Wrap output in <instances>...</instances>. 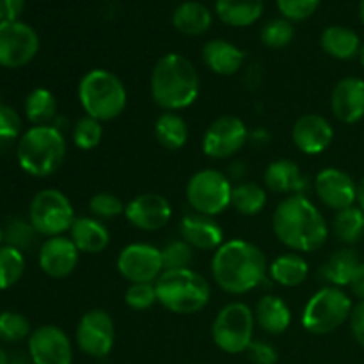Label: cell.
Wrapping results in <instances>:
<instances>
[{
  "label": "cell",
  "mask_w": 364,
  "mask_h": 364,
  "mask_svg": "<svg viewBox=\"0 0 364 364\" xmlns=\"http://www.w3.org/2000/svg\"><path fill=\"white\" fill-rule=\"evenodd\" d=\"M156 302L155 283H130L124 291V304L134 311H148Z\"/></svg>",
  "instance_id": "obj_41"
},
{
  "label": "cell",
  "mask_w": 364,
  "mask_h": 364,
  "mask_svg": "<svg viewBox=\"0 0 364 364\" xmlns=\"http://www.w3.org/2000/svg\"><path fill=\"white\" fill-rule=\"evenodd\" d=\"M171 21H173V27L180 34L196 38V36L206 34L212 28L213 14L205 4L196 2V0H187V2H181L173 11Z\"/></svg>",
  "instance_id": "obj_27"
},
{
  "label": "cell",
  "mask_w": 364,
  "mask_h": 364,
  "mask_svg": "<svg viewBox=\"0 0 364 364\" xmlns=\"http://www.w3.org/2000/svg\"><path fill=\"white\" fill-rule=\"evenodd\" d=\"M75 208L70 198L57 188H43L28 205V223L43 237H60L75 223Z\"/></svg>",
  "instance_id": "obj_10"
},
{
  "label": "cell",
  "mask_w": 364,
  "mask_h": 364,
  "mask_svg": "<svg viewBox=\"0 0 364 364\" xmlns=\"http://www.w3.org/2000/svg\"><path fill=\"white\" fill-rule=\"evenodd\" d=\"M25 256L18 249L11 245L0 247V291L9 290L14 284L20 283L25 274Z\"/></svg>",
  "instance_id": "obj_35"
},
{
  "label": "cell",
  "mask_w": 364,
  "mask_h": 364,
  "mask_svg": "<svg viewBox=\"0 0 364 364\" xmlns=\"http://www.w3.org/2000/svg\"><path fill=\"white\" fill-rule=\"evenodd\" d=\"M36 235H38V231L28 223V219L25 220L20 219V217L9 220L7 226L4 228V242H6V245H11V247L18 249L21 252L34 244Z\"/></svg>",
  "instance_id": "obj_39"
},
{
  "label": "cell",
  "mask_w": 364,
  "mask_h": 364,
  "mask_svg": "<svg viewBox=\"0 0 364 364\" xmlns=\"http://www.w3.org/2000/svg\"><path fill=\"white\" fill-rule=\"evenodd\" d=\"M159 304L174 315H194L208 306L212 288L208 279L192 269L164 270L155 281Z\"/></svg>",
  "instance_id": "obj_6"
},
{
  "label": "cell",
  "mask_w": 364,
  "mask_h": 364,
  "mask_svg": "<svg viewBox=\"0 0 364 364\" xmlns=\"http://www.w3.org/2000/svg\"><path fill=\"white\" fill-rule=\"evenodd\" d=\"M359 20H361V23L364 25V0L359 2Z\"/></svg>",
  "instance_id": "obj_51"
},
{
  "label": "cell",
  "mask_w": 364,
  "mask_h": 364,
  "mask_svg": "<svg viewBox=\"0 0 364 364\" xmlns=\"http://www.w3.org/2000/svg\"><path fill=\"white\" fill-rule=\"evenodd\" d=\"M295 38V27L290 20L287 18H274V20L267 21L259 32V39L267 48L279 50L290 45Z\"/></svg>",
  "instance_id": "obj_36"
},
{
  "label": "cell",
  "mask_w": 364,
  "mask_h": 364,
  "mask_svg": "<svg viewBox=\"0 0 364 364\" xmlns=\"http://www.w3.org/2000/svg\"><path fill=\"white\" fill-rule=\"evenodd\" d=\"M358 206L364 212V178L358 183Z\"/></svg>",
  "instance_id": "obj_49"
},
{
  "label": "cell",
  "mask_w": 364,
  "mask_h": 364,
  "mask_svg": "<svg viewBox=\"0 0 364 364\" xmlns=\"http://www.w3.org/2000/svg\"><path fill=\"white\" fill-rule=\"evenodd\" d=\"M249 130L237 116H220L203 134L201 149L208 159L226 160L240 153L247 144Z\"/></svg>",
  "instance_id": "obj_13"
},
{
  "label": "cell",
  "mask_w": 364,
  "mask_h": 364,
  "mask_svg": "<svg viewBox=\"0 0 364 364\" xmlns=\"http://www.w3.org/2000/svg\"><path fill=\"white\" fill-rule=\"evenodd\" d=\"M9 364H32V361H25V359H14V361Z\"/></svg>",
  "instance_id": "obj_54"
},
{
  "label": "cell",
  "mask_w": 364,
  "mask_h": 364,
  "mask_svg": "<svg viewBox=\"0 0 364 364\" xmlns=\"http://www.w3.org/2000/svg\"><path fill=\"white\" fill-rule=\"evenodd\" d=\"M269 203L265 187L255 183V181H242V183L233 185L231 192V208L237 210L240 215L255 217L265 210Z\"/></svg>",
  "instance_id": "obj_32"
},
{
  "label": "cell",
  "mask_w": 364,
  "mask_h": 364,
  "mask_svg": "<svg viewBox=\"0 0 364 364\" xmlns=\"http://www.w3.org/2000/svg\"><path fill=\"white\" fill-rule=\"evenodd\" d=\"M117 272L128 283H155L164 272L162 251L151 244H130L117 255Z\"/></svg>",
  "instance_id": "obj_14"
},
{
  "label": "cell",
  "mask_w": 364,
  "mask_h": 364,
  "mask_svg": "<svg viewBox=\"0 0 364 364\" xmlns=\"http://www.w3.org/2000/svg\"><path fill=\"white\" fill-rule=\"evenodd\" d=\"M23 110L32 127L50 124L57 116V98L50 89L36 87L27 95Z\"/></svg>",
  "instance_id": "obj_33"
},
{
  "label": "cell",
  "mask_w": 364,
  "mask_h": 364,
  "mask_svg": "<svg viewBox=\"0 0 364 364\" xmlns=\"http://www.w3.org/2000/svg\"><path fill=\"white\" fill-rule=\"evenodd\" d=\"M6 7V20H20L25 9V0H2Z\"/></svg>",
  "instance_id": "obj_48"
},
{
  "label": "cell",
  "mask_w": 364,
  "mask_h": 364,
  "mask_svg": "<svg viewBox=\"0 0 364 364\" xmlns=\"http://www.w3.org/2000/svg\"><path fill=\"white\" fill-rule=\"evenodd\" d=\"M322 0H276L281 16L290 20L291 23L306 21L318 11Z\"/></svg>",
  "instance_id": "obj_43"
},
{
  "label": "cell",
  "mask_w": 364,
  "mask_h": 364,
  "mask_svg": "<svg viewBox=\"0 0 364 364\" xmlns=\"http://www.w3.org/2000/svg\"><path fill=\"white\" fill-rule=\"evenodd\" d=\"M103 139V123L92 119V117L84 116L75 123L71 130V141L82 151H91L98 148Z\"/></svg>",
  "instance_id": "obj_38"
},
{
  "label": "cell",
  "mask_w": 364,
  "mask_h": 364,
  "mask_svg": "<svg viewBox=\"0 0 364 364\" xmlns=\"http://www.w3.org/2000/svg\"><path fill=\"white\" fill-rule=\"evenodd\" d=\"M27 347L32 364H73V345L70 336L52 323L32 331Z\"/></svg>",
  "instance_id": "obj_15"
},
{
  "label": "cell",
  "mask_w": 364,
  "mask_h": 364,
  "mask_svg": "<svg viewBox=\"0 0 364 364\" xmlns=\"http://www.w3.org/2000/svg\"><path fill=\"white\" fill-rule=\"evenodd\" d=\"M39 52V36L21 20L0 21V66L20 70L34 60Z\"/></svg>",
  "instance_id": "obj_12"
},
{
  "label": "cell",
  "mask_w": 364,
  "mask_h": 364,
  "mask_svg": "<svg viewBox=\"0 0 364 364\" xmlns=\"http://www.w3.org/2000/svg\"><path fill=\"white\" fill-rule=\"evenodd\" d=\"M2 242H4V230L0 228V247H2Z\"/></svg>",
  "instance_id": "obj_55"
},
{
  "label": "cell",
  "mask_w": 364,
  "mask_h": 364,
  "mask_svg": "<svg viewBox=\"0 0 364 364\" xmlns=\"http://www.w3.org/2000/svg\"><path fill=\"white\" fill-rule=\"evenodd\" d=\"M359 259L358 252L352 247H343L333 252L322 267V277L329 283V287L345 288L350 284L355 270H358Z\"/></svg>",
  "instance_id": "obj_30"
},
{
  "label": "cell",
  "mask_w": 364,
  "mask_h": 364,
  "mask_svg": "<svg viewBox=\"0 0 364 364\" xmlns=\"http://www.w3.org/2000/svg\"><path fill=\"white\" fill-rule=\"evenodd\" d=\"M252 311H255L256 326L272 336L287 333L288 327L291 326L290 306L277 295L269 294L259 297Z\"/></svg>",
  "instance_id": "obj_25"
},
{
  "label": "cell",
  "mask_w": 364,
  "mask_h": 364,
  "mask_svg": "<svg viewBox=\"0 0 364 364\" xmlns=\"http://www.w3.org/2000/svg\"><path fill=\"white\" fill-rule=\"evenodd\" d=\"M80 259V251L70 237H50L39 247L38 263L43 274L52 279H64L75 272Z\"/></svg>",
  "instance_id": "obj_18"
},
{
  "label": "cell",
  "mask_w": 364,
  "mask_h": 364,
  "mask_svg": "<svg viewBox=\"0 0 364 364\" xmlns=\"http://www.w3.org/2000/svg\"><path fill=\"white\" fill-rule=\"evenodd\" d=\"M348 288H350L352 295H354L358 301H364V262L359 263L358 270H355Z\"/></svg>",
  "instance_id": "obj_47"
},
{
  "label": "cell",
  "mask_w": 364,
  "mask_h": 364,
  "mask_svg": "<svg viewBox=\"0 0 364 364\" xmlns=\"http://www.w3.org/2000/svg\"><path fill=\"white\" fill-rule=\"evenodd\" d=\"M263 183L269 191L287 196L304 194V191L308 188V180L302 174L299 164L288 159L270 162L263 173Z\"/></svg>",
  "instance_id": "obj_23"
},
{
  "label": "cell",
  "mask_w": 364,
  "mask_h": 364,
  "mask_svg": "<svg viewBox=\"0 0 364 364\" xmlns=\"http://www.w3.org/2000/svg\"><path fill=\"white\" fill-rule=\"evenodd\" d=\"M201 78L198 68L183 53L169 52L155 63L149 77V92L166 112H180L198 100Z\"/></svg>",
  "instance_id": "obj_3"
},
{
  "label": "cell",
  "mask_w": 364,
  "mask_h": 364,
  "mask_svg": "<svg viewBox=\"0 0 364 364\" xmlns=\"http://www.w3.org/2000/svg\"><path fill=\"white\" fill-rule=\"evenodd\" d=\"M77 96L85 116L100 123L117 119L128 105L123 80L105 68L89 70L78 82Z\"/></svg>",
  "instance_id": "obj_5"
},
{
  "label": "cell",
  "mask_w": 364,
  "mask_h": 364,
  "mask_svg": "<svg viewBox=\"0 0 364 364\" xmlns=\"http://www.w3.org/2000/svg\"><path fill=\"white\" fill-rule=\"evenodd\" d=\"M124 217L128 223L141 231H159L169 224L173 206L169 199L156 192H144L127 203Z\"/></svg>",
  "instance_id": "obj_17"
},
{
  "label": "cell",
  "mask_w": 364,
  "mask_h": 364,
  "mask_svg": "<svg viewBox=\"0 0 364 364\" xmlns=\"http://www.w3.org/2000/svg\"><path fill=\"white\" fill-rule=\"evenodd\" d=\"M75 341L78 350L89 358H107L116 343V326L112 315L100 308L85 311L75 329Z\"/></svg>",
  "instance_id": "obj_11"
},
{
  "label": "cell",
  "mask_w": 364,
  "mask_h": 364,
  "mask_svg": "<svg viewBox=\"0 0 364 364\" xmlns=\"http://www.w3.org/2000/svg\"><path fill=\"white\" fill-rule=\"evenodd\" d=\"M320 46L333 59L350 60L359 57L363 43L354 28L345 25H329L320 34Z\"/></svg>",
  "instance_id": "obj_26"
},
{
  "label": "cell",
  "mask_w": 364,
  "mask_h": 364,
  "mask_svg": "<svg viewBox=\"0 0 364 364\" xmlns=\"http://www.w3.org/2000/svg\"><path fill=\"white\" fill-rule=\"evenodd\" d=\"M247 355L252 364H277L279 352L272 343L263 340H255L247 348Z\"/></svg>",
  "instance_id": "obj_45"
},
{
  "label": "cell",
  "mask_w": 364,
  "mask_h": 364,
  "mask_svg": "<svg viewBox=\"0 0 364 364\" xmlns=\"http://www.w3.org/2000/svg\"><path fill=\"white\" fill-rule=\"evenodd\" d=\"M354 302L343 288L323 287L306 302L301 323L308 333L323 336L340 329L350 318Z\"/></svg>",
  "instance_id": "obj_7"
},
{
  "label": "cell",
  "mask_w": 364,
  "mask_h": 364,
  "mask_svg": "<svg viewBox=\"0 0 364 364\" xmlns=\"http://www.w3.org/2000/svg\"><path fill=\"white\" fill-rule=\"evenodd\" d=\"M32 334L31 322L16 311L0 313V343H20Z\"/></svg>",
  "instance_id": "obj_37"
},
{
  "label": "cell",
  "mask_w": 364,
  "mask_h": 364,
  "mask_svg": "<svg viewBox=\"0 0 364 364\" xmlns=\"http://www.w3.org/2000/svg\"><path fill=\"white\" fill-rule=\"evenodd\" d=\"M153 134L162 148L176 151L188 142V124L178 112H162L155 119Z\"/></svg>",
  "instance_id": "obj_31"
},
{
  "label": "cell",
  "mask_w": 364,
  "mask_h": 364,
  "mask_svg": "<svg viewBox=\"0 0 364 364\" xmlns=\"http://www.w3.org/2000/svg\"><path fill=\"white\" fill-rule=\"evenodd\" d=\"M263 0H215L217 18L230 27H251L263 16Z\"/></svg>",
  "instance_id": "obj_28"
},
{
  "label": "cell",
  "mask_w": 364,
  "mask_h": 364,
  "mask_svg": "<svg viewBox=\"0 0 364 364\" xmlns=\"http://www.w3.org/2000/svg\"><path fill=\"white\" fill-rule=\"evenodd\" d=\"M277 240L294 252H315L329 238V224L318 206L304 194L287 196L272 213Z\"/></svg>",
  "instance_id": "obj_1"
},
{
  "label": "cell",
  "mask_w": 364,
  "mask_h": 364,
  "mask_svg": "<svg viewBox=\"0 0 364 364\" xmlns=\"http://www.w3.org/2000/svg\"><path fill=\"white\" fill-rule=\"evenodd\" d=\"M68 144L60 128L53 124L31 127L21 134L16 146V160L21 169L34 178H48L66 160Z\"/></svg>",
  "instance_id": "obj_4"
},
{
  "label": "cell",
  "mask_w": 364,
  "mask_h": 364,
  "mask_svg": "<svg viewBox=\"0 0 364 364\" xmlns=\"http://www.w3.org/2000/svg\"><path fill=\"white\" fill-rule=\"evenodd\" d=\"M269 274L267 256L244 238L226 240L212 258V277L230 295H244L258 288Z\"/></svg>",
  "instance_id": "obj_2"
},
{
  "label": "cell",
  "mask_w": 364,
  "mask_h": 364,
  "mask_svg": "<svg viewBox=\"0 0 364 364\" xmlns=\"http://www.w3.org/2000/svg\"><path fill=\"white\" fill-rule=\"evenodd\" d=\"M6 20V7H4V2L0 0V21Z\"/></svg>",
  "instance_id": "obj_52"
},
{
  "label": "cell",
  "mask_w": 364,
  "mask_h": 364,
  "mask_svg": "<svg viewBox=\"0 0 364 364\" xmlns=\"http://www.w3.org/2000/svg\"><path fill=\"white\" fill-rule=\"evenodd\" d=\"M201 59L212 73L220 77H233L244 66L245 53L235 43L217 38L203 45Z\"/></svg>",
  "instance_id": "obj_22"
},
{
  "label": "cell",
  "mask_w": 364,
  "mask_h": 364,
  "mask_svg": "<svg viewBox=\"0 0 364 364\" xmlns=\"http://www.w3.org/2000/svg\"><path fill=\"white\" fill-rule=\"evenodd\" d=\"M233 183L226 173L201 169L191 176L185 187V198L196 213L217 217L231 206Z\"/></svg>",
  "instance_id": "obj_9"
},
{
  "label": "cell",
  "mask_w": 364,
  "mask_h": 364,
  "mask_svg": "<svg viewBox=\"0 0 364 364\" xmlns=\"http://www.w3.org/2000/svg\"><path fill=\"white\" fill-rule=\"evenodd\" d=\"M23 134V121L16 109L0 103V141H16Z\"/></svg>",
  "instance_id": "obj_44"
},
{
  "label": "cell",
  "mask_w": 364,
  "mask_h": 364,
  "mask_svg": "<svg viewBox=\"0 0 364 364\" xmlns=\"http://www.w3.org/2000/svg\"><path fill=\"white\" fill-rule=\"evenodd\" d=\"M269 276L274 283L281 284L283 288L301 287L309 276V263L299 252H284L272 259L269 265Z\"/></svg>",
  "instance_id": "obj_29"
},
{
  "label": "cell",
  "mask_w": 364,
  "mask_h": 364,
  "mask_svg": "<svg viewBox=\"0 0 364 364\" xmlns=\"http://www.w3.org/2000/svg\"><path fill=\"white\" fill-rule=\"evenodd\" d=\"M348 323H350V331L355 343L364 348V301L355 302L354 308H352Z\"/></svg>",
  "instance_id": "obj_46"
},
{
  "label": "cell",
  "mask_w": 364,
  "mask_h": 364,
  "mask_svg": "<svg viewBox=\"0 0 364 364\" xmlns=\"http://www.w3.org/2000/svg\"><path fill=\"white\" fill-rule=\"evenodd\" d=\"M359 60H361V66H363V70H364V43H363V46H361V52H359Z\"/></svg>",
  "instance_id": "obj_53"
},
{
  "label": "cell",
  "mask_w": 364,
  "mask_h": 364,
  "mask_svg": "<svg viewBox=\"0 0 364 364\" xmlns=\"http://www.w3.org/2000/svg\"><path fill=\"white\" fill-rule=\"evenodd\" d=\"M333 233L347 247L359 244L364 238V212L358 205L336 212L333 220Z\"/></svg>",
  "instance_id": "obj_34"
},
{
  "label": "cell",
  "mask_w": 364,
  "mask_h": 364,
  "mask_svg": "<svg viewBox=\"0 0 364 364\" xmlns=\"http://www.w3.org/2000/svg\"><path fill=\"white\" fill-rule=\"evenodd\" d=\"M70 238L84 255H98L110 244V231L96 217H77L70 228Z\"/></svg>",
  "instance_id": "obj_24"
},
{
  "label": "cell",
  "mask_w": 364,
  "mask_h": 364,
  "mask_svg": "<svg viewBox=\"0 0 364 364\" xmlns=\"http://www.w3.org/2000/svg\"><path fill=\"white\" fill-rule=\"evenodd\" d=\"M180 237L192 249L215 252L224 244V231L213 217L201 213H187L180 220Z\"/></svg>",
  "instance_id": "obj_21"
},
{
  "label": "cell",
  "mask_w": 364,
  "mask_h": 364,
  "mask_svg": "<svg viewBox=\"0 0 364 364\" xmlns=\"http://www.w3.org/2000/svg\"><path fill=\"white\" fill-rule=\"evenodd\" d=\"M124 205L121 198H117L112 192H98L89 199V210L96 219H116V217L124 215Z\"/></svg>",
  "instance_id": "obj_42"
},
{
  "label": "cell",
  "mask_w": 364,
  "mask_h": 364,
  "mask_svg": "<svg viewBox=\"0 0 364 364\" xmlns=\"http://www.w3.org/2000/svg\"><path fill=\"white\" fill-rule=\"evenodd\" d=\"M0 364H9V359H7L6 350H4L2 343H0Z\"/></svg>",
  "instance_id": "obj_50"
},
{
  "label": "cell",
  "mask_w": 364,
  "mask_h": 364,
  "mask_svg": "<svg viewBox=\"0 0 364 364\" xmlns=\"http://www.w3.org/2000/svg\"><path fill=\"white\" fill-rule=\"evenodd\" d=\"M291 141L304 155H320L333 144L334 128L326 116L304 114L291 127Z\"/></svg>",
  "instance_id": "obj_19"
},
{
  "label": "cell",
  "mask_w": 364,
  "mask_h": 364,
  "mask_svg": "<svg viewBox=\"0 0 364 364\" xmlns=\"http://www.w3.org/2000/svg\"><path fill=\"white\" fill-rule=\"evenodd\" d=\"M255 311L245 302H230L213 320L212 340L226 354H242L255 341Z\"/></svg>",
  "instance_id": "obj_8"
},
{
  "label": "cell",
  "mask_w": 364,
  "mask_h": 364,
  "mask_svg": "<svg viewBox=\"0 0 364 364\" xmlns=\"http://www.w3.org/2000/svg\"><path fill=\"white\" fill-rule=\"evenodd\" d=\"M162 251V263L164 270H180V269H191L192 259H194V249L181 238L171 240L166 247L160 249Z\"/></svg>",
  "instance_id": "obj_40"
},
{
  "label": "cell",
  "mask_w": 364,
  "mask_h": 364,
  "mask_svg": "<svg viewBox=\"0 0 364 364\" xmlns=\"http://www.w3.org/2000/svg\"><path fill=\"white\" fill-rule=\"evenodd\" d=\"M313 191L326 208L341 212L358 205V183L354 178L338 167H326L313 181Z\"/></svg>",
  "instance_id": "obj_16"
},
{
  "label": "cell",
  "mask_w": 364,
  "mask_h": 364,
  "mask_svg": "<svg viewBox=\"0 0 364 364\" xmlns=\"http://www.w3.org/2000/svg\"><path fill=\"white\" fill-rule=\"evenodd\" d=\"M331 110L343 124H355L364 119V78L345 77L338 80L331 92Z\"/></svg>",
  "instance_id": "obj_20"
}]
</instances>
